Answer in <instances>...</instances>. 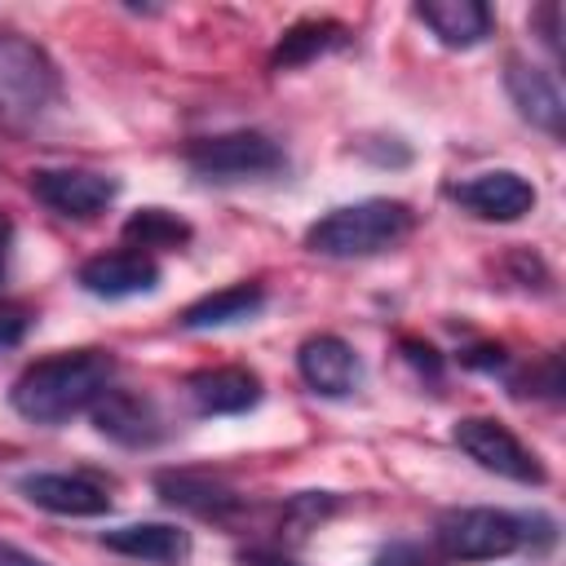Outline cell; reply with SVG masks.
<instances>
[{
	"mask_svg": "<svg viewBox=\"0 0 566 566\" xmlns=\"http://www.w3.org/2000/svg\"><path fill=\"white\" fill-rule=\"evenodd\" d=\"M80 287L88 296H102V301L142 296V292L159 287V261L150 252H137V248H115V252L88 256L80 265Z\"/></svg>",
	"mask_w": 566,
	"mask_h": 566,
	"instance_id": "7c38bea8",
	"label": "cell"
},
{
	"mask_svg": "<svg viewBox=\"0 0 566 566\" xmlns=\"http://www.w3.org/2000/svg\"><path fill=\"white\" fill-rule=\"evenodd\" d=\"M411 230H416V212L402 199H358V203L323 212L305 230V248L314 256L358 261V256H376V252L398 248Z\"/></svg>",
	"mask_w": 566,
	"mask_h": 566,
	"instance_id": "7a4b0ae2",
	"label": "cell"
},
{
	"mask_svg": "<svg viewBox=\"0 0 566 566\" xmlns=\"http://www.w3.org/2000/svg\"><path fill=\"white\" fill-rule=\"evenodd\" d=\"M460 363H464V367L495 371V367H504V363H509V354H504L500 345H473V349H464V354H460Z\"/></svg>",
	"mask_w": 566,
	"mask_h": 566,
	"instance_id": "d4e9b609",
	"label": "cell"
},
{
	"mask_svg": "<svg viewBox=\"0 0 566 566\" xmlns=\"http://www.w3.org/2000/svg\"><path fill=\"white\" fill-rule=\"evenodd\" d=\"M155 491L164 495V504L186 509L195 517H212V522H226L230 513L243 509V495L230 482H221L212 473H195V469H164V473H155Z\"/></svg>",
	"mask_w": 566,
	"mask_h": 566,
	"instance_id": "9a60e30c",
	"label": "cell"
},
{
	"mask_svg": "<svg viewBox=\"0 0 566 566\" xmlns=\"http://www.w3.org/2000/svg\"><path fill=\"white\" fill-rule=\"evenodd\" d=\"M265 305V287L261 283H230L221 292H208L199 301H190L181 310V327L186 332H208V327H230V323H243L252 318L256 310Z\"/></svg>",
	"mask_w": 566,
	"mask_h": 566,
	"instance_id": "ac0fdd59",
	"label": "cell"
},
{
	"mask_svg": "<svg viewBox=\"0 0 566 566\" xmlns=\"http://www.w3.org/2000/svg\"><path fill=\"white\" fill-rule=\"evenodd\" d=\"M345 35H349V31H345L340 22H332V18H305V22L287 27V31H283V40L274 44V53H270V71L310 66L314 57H323V53L340 49V44H345Z\"/></svg>",
	"mask_w": 566,
	"mask_h": 566,
	"instance_id": "d6986e66",
	"label": "cell"
},
{
	"mask_svg": "<svg viewBox=\"0 0 566 566\" xmlns=\"http://www.w3.org/2000/svg\"><path fill=\"white\" fill-rule=\"evenodd\" d=\"M111 380H115L111 349H62L27 363L9 389V402L31 424H62L88 411L111 389Z\"/></svg>",
	"mask_w": 566,
	"mask_h": 566,
	"instance_id": "6da1fadb",
	"label": "cell"
},
{
	"mask_svg": "<svg viewBox=\"0 0 566 566\" xmlns=\"http://www.w3.org/2000/svg\"><path fill=\"white\" fill-rule=\"evenodd\" d=\"M190 234H195L190 221H181V217L168 212V208H137V212L124 221V243L137 248V252H150V248L177 252V248L190 243Z\"/></svg>",
	"mask_w": 566,
	"mask_h": 566,
	"instance_id": "ffe728a7",
	"label": "cell"
},
{
	"mask_svg": "<svg viewBox=\"0 0 566 566\" xmlns=\"http://www.w3.org/2000/svg\"><path fill=\"white\" fill-rule=\"evenodd\" d=\"M371 566H442L424 544H411V539H398V544H389V548H380L376 553V562Z\"/></svg>",
	"mask_w": 566,
	"mask_h": 566,
	"instance_id": "7402d4cb",
	"label": "cell"
},
{
	"mask_svg": "<svg viewBox=\"0 0 566 566\" xmlns=\"http://www.w3.org/2000/svg\"><path fill=\"white\" fill-rule=\"evenodd\" d=\"M451 442L486 473H500L509 482H522V486H539L548 473L539 464V455L531 447L517 442V433L495 420V416H460L451 424Z\"/></svg>",
	"mask_w": 566,
	"mask_h": 566,
	"instance_id": "5b68a950",
	"label": "cell"
},
{
	"mask_svg": "<svg viewBox=\"0 0 566 566\" xmlns=\"http://www.w3.org/2000/svg\"><path fill=\"white\" fill-rule=\"evenodd\" d=\"M0 566H49V562L27 553V548H18V544H9V539H0Z\"/></svg>",
	"mask_w": 566,
	"mask_h": 566,
	"instance_id": "83f0119b",
	"label": "cell"
},
{
	"mask_svg": "<svg viewBox=\"0 0 566 566\" xmlns=\"http://www.w3.org/2000/svg\"><path fill=\"white\" fill-rule=\"evenodd\" d=\"M451 199L464 212L482 217V221H522L526 212H535V199L539 195H535V186L522 172L491 168V172H478V177L451 186Z\"/></svg>",
	"mask_w": 566,
	"mask_h": 566,
	"instance_id": "30bf717a",
	"label": "cell"
},
{
	"mask_svg": "<svg viewBox=\"0 0 566 566\" xmlns=\"http://www.w3.org/2000/svg\"><path fill=\"white\" fill-rule=\"evenodd\" d=\"M0 93L13 97L22 111H44L49 102H57L62 75L35 40L18 31H0Z\"/></svg>",
	"mask_w": 566,
	"mask_h": 566,
	"instance_id": "8992f818",
	"label": "cell"
},
{
	"mask_svg": "<svg viewBox=\"0 0 566 566\" xmlns=\"http://www.w3.org/2000/svg\"><path fill=\"white\" fill-rule=\"evenodd\" d=\"M31 195L57 217L88 221L115 203L119 181L106 172H93V168H40V172H31Z\"/></svg>",
	"mask_w": 566,
	"mask_h": 566,
	"instance_id": "52a82bcc",
	"label": "cell"
},
{
	"mask_svg": "<svg viewBox=\"0 0 566 566\" xmlns=\"http://www.w3.org/2000/svg\"><path fill=\"white\" fill-rule=\"evenodd\" d=\"M402 358H407L420 376H429V380H438V376H442V358H438V349H433V345H424V340H411V336H407V340H402Z\"/></svg>",
	"mask_w": 566,
	"mask_h": 566,
	"instance_id": "cb8c5ba5",
	"label": "cell"
},
{
	"mask_svg": "<svg viewBox=\"0 0 566 566\" xmlns=\"http://www.w3.org/2000/svg\"><path fill=\"white\" fill-rule=\"evenodd\" d=\"M186 398L199 416H239L261 402V376L252 367H203L186 376Z\"/></svg>",
	"mask_w": 566,
	"mask_h": 566,
	"instance_id": "5bb4252c",
	"label": "cell"
},
{
	"mask_svg": "<svg viewBox=\"0 0 566 566\" xmlns=\"http://www.w3.org/2000/svg\"><path fill=\"white\" fill-rule=\"evenodd\" d=\"M239 566H296V562L274 548H248V553H239Z\"/></svg>",
	"mask_w": 566,
	"mask_h": 566,
	"instance_id": "4316f807",
	"label": "cell"
},
{
	"mask_svg": "<svg viewBox=\"0 0 566 566\" xmlns=\"http://www.w3.org/2000/svg\"><path fill=\"white\" fill-rule=\"evenodd\" d=\"M186 164L208 181H252L287 168V155L274 137L256 128H234L217 137H199L186 146Z\"/></svg>",
	"mask_w": 566,
	"mask_h": 566,
	"instance_id": "277c9868",
	"label": "cell"
},
{
	"mask_svg": "<svg viewBox=\"0 0 566 566\" xmlns=\"http://www.w3.org/2000/svg\"><path fill=\"white\" fill-rule=\"evenodd\" d=\"M531 539V517H517L509 509H447L433 526V544L447 562H495L517 553Z\"/></svg>",
	"mask_w": 566,
	"mask_h": 566,
	"instance_id": "3957f363",
	"label": "cell"
},
{
	"mask_svg": "<svg viewBox=\"0 0 566 566\" xmlns=\"http://www.w3.org/2000/svg\"><path fill=\"white\" fill-rule=\"evenodd\" d=\"M88 416H93V429H97L102 438H111V442H119V447H133V451L155 447V442L164 438V416H159V407H155L150 398H142V394H128V389H106V394L88 407Z\"/></svg>",
	"mask_w": 566,
	"mask_h": 566,
	"instance_id": "4fadbf2b",
	"label": "cell"
},
{
	"mask_svg": "<svg viewBox=\"0 0 566 566\" xmlns=\"http://www.w3.org/2000/svg\"><path fill=\"white\" fill-rule=\"evenodd\" d=\"M296 371L323 398H349L363 385V358H358V349L345 336H332V332H318V336H305L301 340Z\"/></svg>",
	"mask_w": 566,
	"mask_h": 566,
	"instance_id": "9c48e42d",
	"label": "cell"
},
{
	"mask_svg": "<svg viewBox=\"0 0 566 566\" xmlns=\"http://www.w3.org/2000/svg\"><path fill=\"white\" fill-rule=\"evenodd\" d=\"M416 18L447 49H473V44H482L495 31V13L482 0H420Z\"/></svg>",
	"mask_w": 566,
	"mask_h": 566,
	"instance_id": "e0dca14e",
	"label": "cell"
},
{
	"mask_svg": "<svg viewBox=\"0 0 566 566\" xmlns=\"http://www.w3.org/2000/svg\"><path fill=\"white\" fill-rule=\"evenodd\" d=\"M504 88H509L517 115L531 128H539L548 137H562L566 133V97H562L553 71H544V66H535L526 57H509L504 62Z\"/></svg>",
	"mask_w": 566,
	"mask_h": 566,
	"instance_id": "8fae6325",
	"label": "cell"
},
{
	"mask_svg": "<svg viewBox=\"0 0 566 566\" xmlns=\"http://www.w3.org/2000/svg\"><path fill=\"white\" fill-rule=\"evenodd\" d=\"M557 18H562V9H557V4H544V9H535V22L544 27V44L553 49V57H557V49H562V44H557V35H562V31H557Z\"/></svg>",
	"mask_w": 566,
	"mask_h": 566,
	"instance_id": "484cf974",
	"label": "cell"
},
{
	"mask_svg": "<svg viewBox=\"0 0 566 566\" xmlns=\"http://www.w3.org/2000/svg\"><path fill=\"white\" fill-rule=\"evenodd\" d=\"M102 544L119 557L155 562V566H181L190 557V531L172 522H128V526L102 531Z\"/></svg>",
	"mask_w": 566,
	"mask_h": 566,
	"instance_id": "2e32d148",
	"label": "cell"
},
{
	"mask_svg": "<svg viewBox=\"0 0 566 566\" xmlns=\"http://www.w3.org/2000/svg\"><path fill=\"white\" fill-rule=\"evenodd\" d=\"M9 248H13V221L0 212V279H4V265H9Z\"/></svg>",
	"mask_w": 566,
	"mask_h": 566,
	"instance_id": "f1b7e54d",
	"label": "cell"
},
{
	"mask_svg": "<svg viewBox=\"0 0 566 566\" xmlns=\"http://www.w3.org/2000/svg\"><path fill=\"white\" fill-rule=\"evenodd\" d=\"M27 327H31V310L18 301H0V349L18 345L27 336Z\"/></svg>",
	"mask_w": 566,
	"mask_h": 566,
	"instance_id": "603a6c76",
	"label": "cell"
},
{
	"mask_svg": "<svg viewBox=\"0 0 566 566\" xmlns=\"http://www.w3.org/2000/svg\"><path fill=\"white\" fill-rule=\"evenodd\" d=\"M18 491L57 517H102L111 513V491L106 482L88 478V473H62V469H44V473H22Z\"/></svg>",
	"mask_w": 566,
	"mask_h": 566,
	"instance_id": "ba28073f",
	"label": "cell"
},
{
	"mask_svg": "<svg viewBox=\"0 0 566 566\" xmlns=\"http://www.w3.org/2000/svg\"><path fill=\"white\" fill-rule=\"evenodd\" d=\"M336 509H340V495H336V491H301V495H292V500L283 504V517H279L283 539L301 544V539H305L310 531H318Z\"/></svg>",
	"mask_w": 566,
	"mask_h": 566,
	"instance_id": "44dd1931",
	"label": "cell"
}]
</instances>
